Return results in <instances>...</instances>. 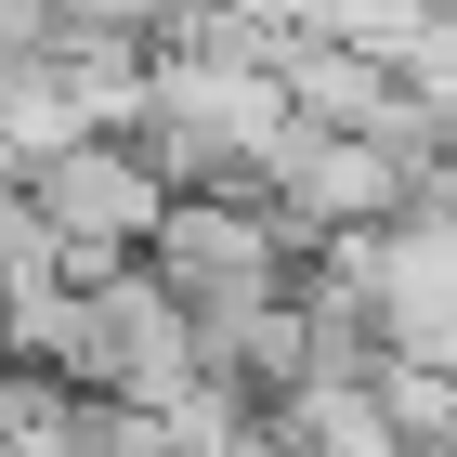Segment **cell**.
Listing matches in <instances>:
<instances>
[{"label":"cell","mask_w":457,"mask_h":457,"mask_svg":"<svg viewBox=\"0 0 457 457\" xmlns=\"http://www.w3.org/2000/svg\"><path fill=\"white\" fill-rule=\"evenodd\" d=\"M27 210H39V236H53V275L92 287L105 262L144 248V222L170 210V183L131 157V131H79V144H53V157H27Z\"/></svg>","instance_id":"1"},{"label":"cell","mask_w":457,"mask_h":457,"mask_svg":"<svg viewBox=\"0 0 457 457\" xmlns=\"http://www.w3.org/2000/svg\"><path fill=\"white\" fill-rule=\"evenodd\" d=\"M340 262L366 287V314H379V353L457 379V196H405L392 222L340 236Z\"/></svg>","instance_id":"2"},{"label":"cell","mask_w":457,"mask_h":457,"mask_svg":"<svg viewBox=\"0 0 457 457\" xmlns=\"http://www.w3.org/2000/svg\"><path fill=\"white\" fill-rule=\"evenodd\" d=\"M262 196L287 210V236L314 248V236H366V222L405 210V170H392L366 131H314V118H287L275 157H262Z\"/></svg>","instance_id":"3"},{"label":"cell","mask_w":457,"mask_h":457,"mask_svg":"<svg viewBox=\"0 0 457 457\" xmlns=\"http://www.w3.org/2000/svg\"><path fill=\"white\" fill-rule=\"evenodd\" d=\"M262 431H275L287 457H405L379 379H287L275 405H262Z\"/></svg>","instance_id":"4"},{"label":"cell","mask_w":457,"mask_h":457,"mask_svg":"<svg viewBox=\"0 0 457 457\" xmlns=\"http://www.w3.org/2000/svg\"><path fill=\"white\" fill-rule=\"evenodd\" d=\"M53 27H105V39H157L170 0H53Z\"/></svg>","instance_id":"5"},{"label":"cell","mask_w":457,"mask_h":457,"mask_svg":"<svg viewBox=\"0 0 457 457\" xmlns=\"http://www.w3.org/2000/svg\"><path fill=\"white\" fill-rule=\"evenodd\" d=\"M196 13H236V27H287V0H196Z\"/></svg>","instance_id":"6"},{"label":"cell","mask_w":457,"mask_h":457,"mask_svg":"<svg viewBox=\"0 0 457 457\" xmlns=\"http://www.w3.org/2000/svg\"><path fill=\"white\" fill-rule=\"evenodd\" d=\"M431 13H457V0H431Z\"/></svg>","instance_id":"7"}]
</instances>
